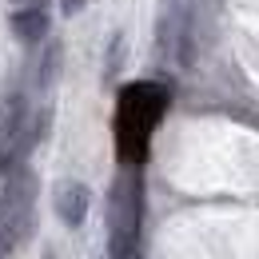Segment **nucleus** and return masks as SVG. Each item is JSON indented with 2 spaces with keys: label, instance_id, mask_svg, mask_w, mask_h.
Instances as JSON below:
<instances>
[{
  "label": "nucleus",
  "instance_id": "obj_1",
  "mask_svg": "<svg viewBox=\"0 0 259 259\" xmlns=\"http://www.w3.org/2000/svg\"><path fill=\"white\" fill-rule=\"evenodd\" d=\"M167 92L160 84H128L116 104V148L124 163H144L148 160V140L160 124Z\"/></svg>",
  "mask_w": 259,
  "mask_h": 259
},
{
  "label": "nucleus",
  "instance_id": "obj_2",
  "mask_svg": "<svg viewBox=\"0 0 259 259\" xmlns=\"http://www.w3.org/2000/svg\"><path fill=\"white\" fill-rule=\"evenodd\" d=\"M84 211H88V192L80 184H68L60 192V215H64V224H80Z\"/></svg>",
  "mask_w": 259,
  "mask_h": 259
}]
</instances>
